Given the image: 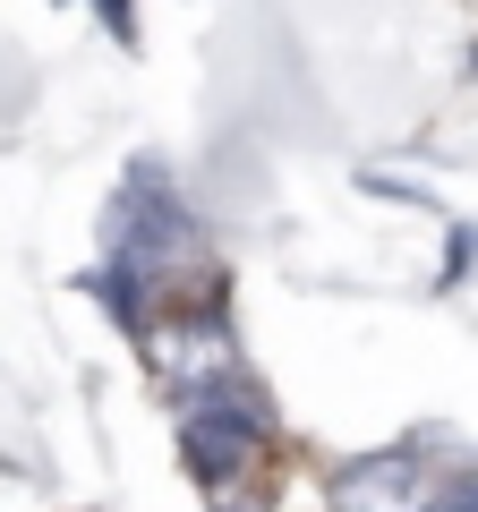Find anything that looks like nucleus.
I'll return each mask as SVG.
<instances>
[{
	"instance_id": "nucleus-1",
	"label": "nucleus",
	"mask_w": 478,
	"mask_h": 512,
	"mask_svg": "<svg viewBox=\"0 0 478 512\" xmlns=\"http://www.w3.org/2000/svg\"><path fill=\"white\" fill-rule=\"evenodd\" d=\"M137 342H146L154 376H163L171 393H188V402H197L205 384L239 376V350H231V333H222L205 308H171V316H146V325H137Z\"/></svg>"
},
{
	"instance_id": "nucleus-2",
	"label": "nucleus",
	"mask_w": 478,
	"mask_h": 512,
	"mask_svg": "<svg viewBox=\"0 0 478 512\" xmlns=\"http://www.w3.org/2000/svg\"><path fill=\"white\" fill-rule=\"evenodd\" d=\"M419 461L410 453H368L333 478V512H419Z\"/></svg>"
},
{
	"instance_id": "nucleus-3",
	"label": "nucleus",
	"mask_w": 478,
	"mask_h": 512,
	"mask_svg": "<svg viewBox=\"0 0 478 512\" xmlns=\"http://www.w3.org/2000/svg\"><path fill=\"white\" fill-rule=\"evenodd\" d=\"M205 495H214V512H265L274 504V461H248V470L205 478Z\"/></svg>"
}]
</instances>
